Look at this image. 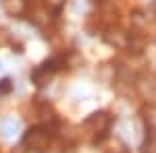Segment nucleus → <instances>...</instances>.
<instances>
[{"mask_svg":"<svg viewBox=\"0 0 156 153\" xmlns=\"http://www.w3.org/2000/svg\"><path fill=\"white\" fill-rule=\"evenodd\" d=\"M48 143H50V137L44 128H31V130H27V135L23 137V145L36 153L46 151Z\"/></svg>","mask_w":156,"mask_h":153,"instance_id":"obj_1","label":"nucleus"},{"mask_svg":"<svg viewBox=\"0 0 156 153\" xmlns=\"http://www.w3.org/2000/svg\"><path fill=\"white\" fill-rule=\"evenodd\" d=\"M110 122L112 120H110V116H108L106 112H98V114H92V116L87 118L85 126L96 135V141H102L106 137L108 128H110Z\"/></svg>","mask_w":156,"mask_h":153,"instance_id":"obj_2","label":"nucleus"},{"mask_svg":"<svg viewBox=\"0 0 156 153\" xmlns=\"http://www.w3.org/2000/svg\"><path fill=\"white\" fill-rule=\"evenodd\" d=\"M0 130H2V137H4V139L15 137L17 130H19V120H17V118H6V120H2Z\"/></svg>","mask_w":156,"mask_h":153,"instance_id":"obj_3","label":"nucleus"},{"mask_svg":"<svg viewBox=\"0 0 156 153\" xmlns=\"http://www.w3.org/2000/svg\"><path fill=\"white\" fill-rule=\"evenodd\" d=\"M50 77H52V71H50L46 64H42V66H40L37 71H34V75H31L34 83H36V85H40V87H42V85H46V83L50 81Z\"/></svg>","mask_w":156,"mask_h":153,"instance_id":"obj_4","label":"nucleus"},{"mask_svg":"<svg viewBox=\"0 0 156 153\" xmlns=\"http://www.w3.org/2000/svg\"><path fill=\"white\" fill-rule=\"evenodd\" d=\"M140 91H142L144 97H154L156 95V79L154 77L142 79V83H140Z\"/></svg>","mask_w":156,"mask_h":153,"instance_id":"obj_5","label":"nucleus"},{"mask_svg":"<svg viewBox=\"0 0 156 153\" xmlns=\"http://www.w3.org/2000/svg\"><path fill=\"white\" fill-rule=\"evenodd\" d=\"M4 8L11 15H21L25 11V2L23 0H4Z\"/></svg>","mask_w":156,"mask_h":153,"instance_id":"obj_6","label":"nucleus"},{"mask_svg":"<svg viewBox=\"0 0 156 153\" xmlns=\"http://www.w3.org/2000/svg\"><path fill=\"white\" fill-rule=\"evenodd\" d=\"M144 153H156V128H150L144 143Z\"/></svg>","mask_w":156,"mask_h":153,"instance_id":"obj_7","label":"nucleus"},{"mask_svg":"<svg viewBox=\"0 0 156 153\" xmlns=\"http://www.w3.org/2000/svg\"><path fill=\"white\" fill-rule=\"evenodd\" d=\"M146 120H148V126H150V128H156V108H148Z\"/></svg>","mask_w":156,"mask_h":153,"instance_id":"obj_8","label":"nucleus"},{"mask_svg":"<svg viewBox=\"0 0 156 153\" xmlns=\"http://www.w3.org/2000/svg\"><path fill=\"white\" fill-rule=\"evenodd\" d=\"M46 4H48L52 11H60L65 6V0H46Z\"/></svg>","mask_w":156,"mask_h":153,"instance_id":"obj_9","label":"nucleus"},{"mask_svg":"<svg viewBox=\"0 0 156 153\" xmlns=\"http://www.w3.org/2000/svg\"><path fill=\"white\" fill-rule=\"evenodd\" d=\"M6 91H11V81H9V79H4V81H2V85H0V95L6 93Z\"/></svg>","mask_w":156,"mask_h":153,"instance_id":"obj_10","label":"nucleus"},{"mask_svg":"<svg viewBox=\"0 0 156 153\" xmlns=\"http://www.w3.org/2000/svg\"><path fill=\"white\" fill-rule=\"evenodd\" d=\"M0 71H2V62H0Z\"/></svg>","mask_w":156,"mask_h":153,"instance_id":"obj_11","label":"nucleus"}]
</instances>
